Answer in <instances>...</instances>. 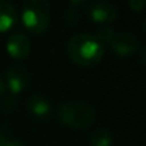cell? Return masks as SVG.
<instances>
[{"mask_svg":"<svg viewBox=\"0 0 146 146\" xmlns=\"http://www.w3.org/2000/svg\"><path fill=\"white\" fill-rule=\"evenodd\" d=\"M67 52L75 64L81 67H94L104 58L105 48L95 36L80 33L70 38Z\"/></svg>","mask_w":146,"mask_h":146,"instance_id":"cell-1","label":"cell"},{"mask_svg":"<svg viewBox=\"0 0 146 146\" xmlns=\"http://www.w3.org/2000/svg\"><path fill=\"white\" fill-rule=\"evenodd\" d=\"M57 116L60 122L70 129H85L95 119L94 108L84 101H68L58 106Z\"/></svg>","mask_w":146,"mask_h":146,"instance_id":"cell-2","label":"cell"},{"mask_svg":"<svg viewBox=\"0 0 146 146\" xmlns=\"http://www.w3.org/2000/svg\"><path fill=\"white\" fill-rule=\"evenodd\" d=\"M21 21L34 34L44 33L51 21V4L48 0H26L21 10Z\"/></svg>","mask_w":146,"mask_h":146,"instance_id":"cell-3","label":"cell"},{"mask_svg":"<svg viewBox=\"0 0 146 146\" xmlns=\"http://www.w3.org/2000/svg\"><path fill=\"white\" fill-rule=\"evenodd\" d=\"M30 71L23 65H14L6 72V84L10 94L17 95L30 84Z\"/></svg>","mask_w":146,"mask_h":146,"instance_id":"cell-4","label":"cell"},{"mask_svg":"<svg viewBox=\"0 0 146 146\" xmlns=\"http://www.w3.org/2000/svg\"><path fill=\"white\" fill-rule=\"evenodd\" d=\"M109 46L113 52H116L118 55L126 57L131 55L132 52H135L139 47V41L136 38L135 34L132 33H126V31H121V33H115L113 37L109 41Z\"/></svg>","mask_w":146,"mask_h":146,"instance_id":"cell-5","label":"cell"},{"mask_svg":"<svg viewBox=\"0 0 146 146\" xmlns=\"http://www.w3.org/2000/svg\"><path fill=\"white\" fill-rule=\"evenodd\" d=\"M6 50L10 54V57H13L16 60H23L31 51V41L24 33L17 31L9 37V40L6 43Z\"/></svg>","mask_w":146,"mask_h":146,"instance_id":"cell-6","label":"cell"},{"mask_svg":"<svg viewBox=\"0 0 146 146\" xmlns=\"http://www.w3.org/2000/svg\"><path fill=\"white\" fill-rule=\"evenodd\" d=\"M88 13H90V17L92 19V21L99 23L102 26H108L109 23H112L116 19L115 6L106 0H98L95 3H92L90 6Z\"/></svg>","mask_w":146,"mask_h":146,"instance_id":"cell-7","label":"cell"},{"mask_svg":"<svg viewBox=\"0 0 146 146\" xmlns=\"http://www.w3.org/2000/svg\"><path fill=\"white\" fill-rule=\"evenodd\" d=\"M27 109L38 119H46L51 113V104L41 94H33L27 99Z\"/></svg>","mask_w":146,"mask_h":146,"instance_id":"cell-8","label":"cell"},{"mask_svg":"<svg viewBox=\"0 0 146 146\" xmlns=\"http://www.w3.org/2000/svg\"><path fill=\"white\" fill-rule=\"evenodd\" d=\"M17 21V13L11 3L0 0V33L10 30Z\"/></svg>","mask_w":146,"mask_h":146,"instance_id":"cell-9","label":"cell"},{"mask_svg":"<svg viewBox=\"0 0 146 146\" xmlns=\"http://www.w3.org/2000/svg\"><path fill=\"white\" fill-rule=\"evenodd\" d=\"M91 145L92 146H111L112 145V135L108 128L98 126L91 135Z\"/></svg>","mask_w":146,"mask_h":146,"instance_id":"cell-10","label":"cell"},{"mask_svg":"<svg viewBox=\"0 0 146 146\" xmlns=\"http://www.w3.org/2000/svg\"><path fill=\"white\" fill-rule=\"evenodd\" d=\"M113 34H115V31H113L109 26H102V27L98 30L97 38L102 43V44H104V43H109L111 38L113 37Z\"/></svg>","mask_w":146,"mask_h":146,"instance_id":"cell-11","label":"cell"},{"mask_svg":"<svg viewBox=\"0 0 146 146\" xmlns=\"http://www.w3.org/2000/svg\"><path fill=\"white\" fill-rule=\"evenodd\" d=\"M16 105H17V98H16V95L9 94V95H6V97L3 98V104H1V106H3L4 111L10 112V111H13V109L16 108Z\"/></svg>","mask_w":146,"mask_h":146,"instance_id":"cell-12","label":"cell"},{"mask_svg":"<svg viewBox=\"0 0 146 146\" xmlns=\"http://www.w3.org/2000/svg\"><path fill=\"white\" fill-rule=\"evenodd\" d=\"M65 20H67L70 24H75V23H78V20H80V11H78V9H75V7H70V9L67 10Z\"/></svg>","mask_w":146,"mask_h":146,"instance_id":"cell-13","label":"cell"},{"mask_svg":"<svg viewBox=\"0 0 146 146\" xmlns=\"http://www.w3.org/2000/svg\"><path fill=\"white\" fill-rule=\"evenodd\" d=\"M128 4L133 11H142L146 6V0H128Z\"/></svg>","mask_w":146,"mask_h":146,"instance_id":"cell-14","label":"cell"},{"mask_svg":"<svg viewBox=\"0 0 146 146\" xmlns=\"http://www.w3.org/2000/svg\"><path fill=\"white\" fill-rule=\"evenodd\" d=\"M4 90H6V84H4V81L1 80V77H0V98L3 97V94H4Z\"/></svg>","mask_w":146,"mask_h":146,"instance_id":"cell-15","label":"cell"},{"mask_svg":"<svg viewBox=\"0 0 146 146\" xmlns=\"http://www.w3.org/2000/svg\"><path fill=\"white\" fill-rule=\"evenodd\" d=\"M6 142H7V139H6L4 133L0 131V146H4V145H6Z\"/></svg>","mask_w":146,"mask_h":146,"instance_id":"cell-16","label":"cell"},{"mask_svg":"<svg viewBox=\"0 0 146 146\" xmlns=\"http://www.w3.org/2000/svg\"><path fill=\"white\" fill-rule=\"evenodd\" d=\"M4 146H23L20 142H16V141H7Z\"/></svg>","mask_w":146,"mask_h":146,"instance_id":"cell-17","label":"cell"},{"mask_svg":"<svg viewBox=\"0 0 146 146\" xmlns=\"http://www.w3.org/2000/svg\"><path fill=\"white\" fill-rule=\"evenodd\" d=\"M142 61L146 64V48L143 50V52H142Z\"/></svg>","mask_w":146,"mask_h":146,"instance_id":"cell-18","label":"cell"},{"mask_svg":"<svg viewBox=\"0 0 146 146\" xmlns=\"http://www.w3.org/2000/svg\"><path fill=\"white\" fill-rule=\"evenodd\" d=\"M74 4H80V3H84V1H87V0H71Z\"/></svg>","mask_w":146,"mask_h":146,"instance_id":"cell-19","label":"cell"},{"mask_svg":"<svg viewBox=\"0 0 146 146\" xmlns=\"http://www.w3.org/2000/svg\"><path fill=\"white\" fill-rule=\"evenodd\" d=\"M143 27H145V33H146V20H145V26Z\"/></svg>","mask_w":146,"mask_h":146,"instance_id":"cell-20","label":"cell"}]
</instances>
